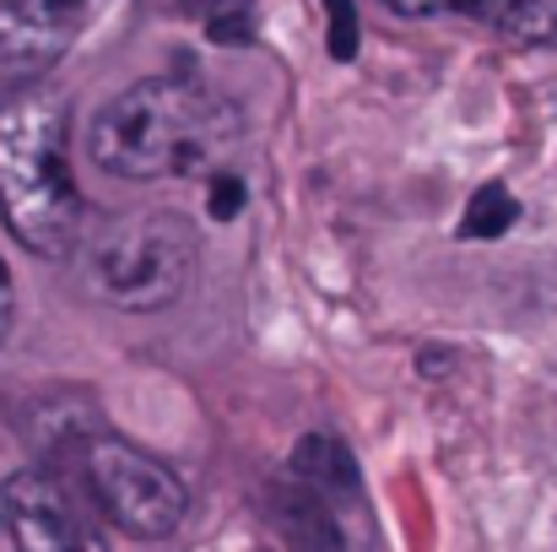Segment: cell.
<instances>
[{
    "label": "cell",
    "mask_w": 557,
    "mask_h": 552,
    "mask_svg": "<svg viewBox=\"0 0 557 552\" xmlns=\"http://www.w3.org/2000/svg\"><path fill=\"white\" fill-rule=\"evenodd\" d=\"M244 136L238 109L189 76H158L120 93L92 120V163L120 180H185L222 163Z\"/></svg>",
    "instance_id": "obj_1"
},
{
    "label": "cell",
    "mask_w": 557,
    "mask_h": 552,
    "mask_svg": "<svg viewBox=\"0 0 557 552\" xmlns=\"http://www.w3.org/2000/svg\"><path fill=\"white\" fill-rule=\"evenodd\" d=\"M0 217L33 255H71L82 238L65 98L49 87H16L0 98Z\"/></svg>",
    "instance_id": "obj_2"
},
{
    "label": "cell",
    "mask_w": 557,
    "mask_h": 552,
    "mask_svg": "<svg viewBox=\"0 0 557 552\" xmlns=\"http://www.w3.org/2000/svg\"><path fill=\"white\" fill-rule=\"evenodd\" d=\"M87 277L103 304L147 315L169 309L195 282V228L174 211H125L92 233Z\"/></svg>",
    "instance_id": "obj_3"
},
{
    "label": "cell",
    "mask_w": 557,
    "mask_h": 552,
    "mask_svg": "<svg viewBox=\"0 0 557 552\" xmlns=\"http://www.w3.org/2000/svg\"><path fill=\"white\" fill-rule=\"evenodd\" d=\"M82 461H87V482H92L103 515L125 537L158 542V537H174L185 526V510H189L185 482L163 461L141 455L136 444H125L114 433H92L82 444Z\"/></svg>",
    "instance_id": "obj_4"
},
{
    "label": "cell",
    "mask_w": 557,
    "mask_h": 552,
    "mask_svg": "<svg viewBox=\"0 0 557 552\" xmlns=\"http://www.w3.org/2000/svg\"><path fill=\"white\" fill-rule=\"evenodd\" d=\"M5 520L22 548H103L98 520L76 504V493L54 471H16L0 488Z\"/></svg>",
    "instance_id": "obj_5"
},
{
    "label": "cell",
    "mask_w": 557,
    "mask_h": 552,
    "mask_svg": "<svg viewBox=\"0 0 557 552\" xmlns=\"http://www.w3.org/2000/svg\"><path fill=\"white\" fill-rule=\"evenodd\" d=\"M92 11L98 0H0V71H49Z\"/></svg>",
    "instance_id": "obj_6"
},
{
    "label": "cell",
    "mask_w": 557,
    "mask_h": 552,
    "mask_svg": "<svg viewBox=\"0 0 557 552\" xmlns=\"http://www.w3.org/2000/svg\"><path fill=\"white\" fill-rule=\"evenodd\" d=\"M293 477H304L309 488H320L331 504H352L358 499V461L347 455L342 439L331 433H309L293 450Z\"/></svg>",
    "instance_id": "obj_7"
},
{
    "label": "cell",
    "mask_w": 557,
    "mask_h": 552,
    "mask_svg": "<svg viewBox=\"0 0 557 552\" xmlns=\"http://www.w3.org/2000/svg\"><path fill=\"white\" fill-rule=\"evenodd\" d=\"M476 22H487L493 33L515 38V44H553L557 38V11L553 0H471Z\"/></svg>",
    "instance_id": "obj_8"
},
{
    "label": "cell",
    "mask_w": 557,
    "mask_h": 552,
    "mask_svg": "<svg viewBox=\"0 0 557 552\" xmlns=\"http://www.w3.org/2000/svg\"><path fill=\"white\" fill-rule=\"evenodd\" d=\"M189 16L206 27L211 44H255V0H180Z\"/></svg>",
    "instance_id": "obj_9"
},
{
    "label": "cell",
    "mask_w": 557,
    "mask_h": 552,
    "mask_svg": "<svg viewBox=\"0 0 557 552\" xmlns=\"http://www.w3.org/2000/svg\"><path fill=\"white\" fill-rule=\"evenodd\" d=\"M520 222V200L504 189V184H482L460 217V238H498Z\"/></svg>",
    "instance_id": "obj_10"
},
{
    "label": "cell",
    "mask_w": 557,
    "mask_h": 552,
    "mask_svg": "<svg viewBox=\"0 0 557 552\" xmlns=\"http://www.w3.org/2000/svg\"><path fill=\"white\" fill-rule=\"evenodd\" d=\"M325 11H331V54L336 60H352L358 54V5L352 0H325Z\"/></svg>",
    "instance_id": "obj_11"
},
{
    "label": "cell",
    "mask_w": 557,
    "mask_h": 552,
    "mask_svg": "<svg viewBox=\"0 0 557 552\" xmlns=\"http://www.w3.org/2000/svg\"><path fill=\"white\" fill-rule=\"evenodd\" d=\"M244 211V180L238 174H211V217L227 222Z\"/></svg>",
    "instance_id": "obj_12"
},
{
    "label": "cell",
    "mask_w": 557,
    "mask_h": 552,
    "mask_svg": "<svg viewBox=\"0 0 557 552\" xmlns=\"http://www.w3.org/2000/svg\"><path fill=\"white\" fill-rule=\"evenodd\" d=\"M395 16H411V22H428V16H444V11H471V0H384Z\"/></svg>",
    "instance_id": "obj_13"
},
{
    "label": "cell",
    "mask_w": 557,
    "mask_h": 552,
    "mask_svg": "<svg viewBox=\"0 0 557 552\" xmlns=\"http://www.w3.org/2000/svg\"><path fill=\"white\" fill-rule=\"evenodd\" d=\"M11 336V277H5V266H0V342Z\"/></svg>",
    "instance_id": "obj_14"
},
{
    "label": "cell",
    "mask_w": 557,
    "mask_h": 552,
    "mask_svg": "<svg viewBox=\"0 0 557 552\" xmlns=\"http://www.w3.org/2000/svg\"><path fill=\"white\" fill-rule=\"evenodd\" d=\"M16 542V531H11V520H5V510H0V548H11Z\"/></svg>",
    "instance_id": "obj_15"
}]
</instances>
